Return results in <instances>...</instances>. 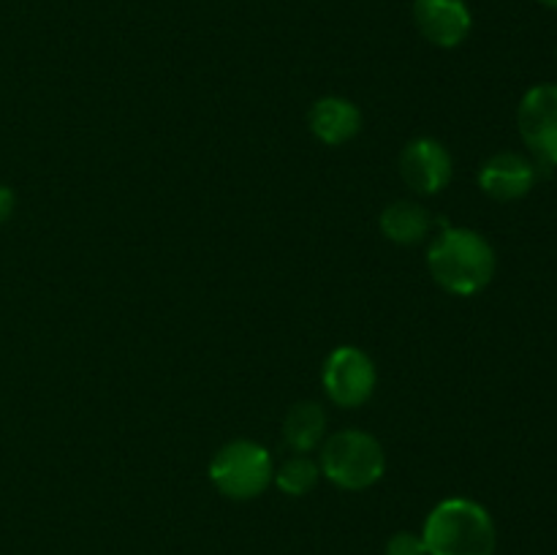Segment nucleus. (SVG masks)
<instances>
[{
    "mask_svg": "<svg viewBox=\"0 0 557 555\" xmlns=\"http://www.w3.org/2000/svg\"><path fill=\"white\" fill-rule=\"evenodd\" d=\"M413 22L433 47L455 49L471 36L473 14L466 0H413Z\"/></svg>",
    "mask_w": 557,
    "mask_h": 555,
    "instance_id": "6e6552de",
    "label": "nucleus"
},
{
    "mask_svg": "<svg viewBox=\"0 0 557 555\" xmlns=\"http://www.w3.org/2000/svg\"><path fill=\"white\" fill-rule=\"evenodd\" d=\"M321 473L335 488L359 493L386 473V452L375 435L364 430H341L321 444Z\"/></svg>",
    "mask_w": 557,
    "mask_h": 555,
    "instance_id": "7ed1b4c3",
    "label": "nucleus"
},
{
    "mask_svg": "<svg viewBox=\"0 0 557 555\" xmlns=\"http://www.w3.org/2000/svg\"><path fill=\"white\" fill-rule=\"evenodd\" d=\"M275 477L270 449L256 441L237 439L223 444L210 460V482L218 493L232 501H253L264 493Z\"/></svg>",
    "mask_w": 557,
    "mask_h": 555,
    "instance_id": "20e7f679",
    "label": "nucleus"
},
{
    "mask_svg": "<svg viewBox=\"0 0 557 555\" xmlns=\"http://www.w3.org/2000/svg\"><path fill=\"white\" fill-rule=\"evenodd\" d=\"M381 234H384L389 243L397 245H417L422 243L430 234V226H433V218L417 201H392V205L384 207L379 218Z\"/></svg>",
    "mask_w": 557,
    "mask_h": 555,
    "instance_id": "f8f14e48",
    "label": "nucleus"
},
{
    "mask_svg": "<svg viewBox=\"0 0 557 555\" xmlns=\"http://www.w3.org/2000/svg\"><path fill=\"white\" fill-rule=\"evenodd\" d=\"M283 439L294 455L315 452L326 439V414L319 403L302 400L288 408L283 419Z\"/></svg>",
    "mask_w": 557,
    "mask_h": 555,
    "instance_id": "9b49d317",
    "label": "nucleus"
},
{
    "mask_svg": "<svg viewBox=\"0 0 557 555\" xmlns=\"http://www.w3.org/2000/svg\"><path fill=\"white\" fill-rule=\"evenodd\" d=\"M539 166L520 152H498L479 169V188L495 201H517L533 190Z\"/></svg>",
    "mask_w": 557,
    "mask_h": 555,
    "instance_id": "1a4fd4ad",
    "label": "nucleus"
},
{
    "mask_svg": "<svg viewBox=\"0 0 557 555\" xmlns=\"http://www.w3.org/2000/svg\"><path fill=\"white\" fill-rule=\"evenodd\" d=\"M517 125L531 156L557 166V85L531 87L517 107Z\"/></svg>",
    "mask_w": 557,
    "mask_h": 555,
    "instance_id": "423d86ee",
    "label": "nucleus"
},
{
    "mask_svg": "<svg viewBox=\"0 0 557 555\" xmlns=\"http://www.w3.org/2000/svg\"><path fill=\"white\" fill-rule=\"evenodd\" d=\"M375 381H379V373H375L373 359L357 346H337L321 370L326 397L341 408L364 406L373 397Z\"/></svg>",
    "mask_w": 557,
    "mask_h": 555,
    "instance_id": "39448f33",
    "label": "nucleus"
},
{
    "mask_svg": "<svg viewBox=\"0 0 557 555\" xmlns=\"http://www.w3.org/2000/svg\"><path fill=\"white\" fill-rule=\"evenodd\" d=\"M495 250L473 229L446 226L428 248V270L444 292L473 297L495 278Z\"/></svg>",
    "mask_w": 557,
    "mask_h": 555,
    "instance_id": "f257e3e1",
    "label": "nucleus"
},
{
    "mask_svg": "<svg viewBox=\"0 0 557 555\" xmlns=\"http://www.w3.org/2000/svg\"><path fill=\"white\" fill-rule=\"evenodd\" d=\"M539 3H542V5H547V9L557 11V0H539Z\"/></svg>",
    "mask_w": 557,
    "mask_h": 555,
    "instance_id": "dca6fc26",
    "label": "nucleus"
},
{
    "mask_svg": "<svg viewBox=\"0 0 557 555\" xmlns=\"http://www.w3.org/2000/svg\"><path fill=\"white\" fill-rule=\"evenodd\" d=\"M310 134L330 147H341L351 141L362 128V112L354 101L343 96H324L313 101L308 114Z\"/></svg>",
    "mask_w": 557,
    "mask_h": 555,
    "instance_id": "9d476101",
    "label": "nucleus"
},
{
    "mask_svg": "<svg viewBox=\"0 0 557 555\" xmlns=\"http://www.w3.org/2000/svg\"><path fill=\"white\" fill-rule=\"evenodd\" d=\"M14 207H16V196L9 185H0V223L9 221L14 215Z\"/></svg>",
    "mask_w": 557,
    "mask_h": 555,
    "instance_id": "2eb2a0df",
    "label": "nucleus"
},
{
    "mask_svg": "<svg viewBox=\"0 0 557 555\" xmlns=\"http://www.w3.org/2000/svg\"><path fill=\"white\" fill-rule=\"evenodd\" d=\"M455 161L438 139L419 136L400 152V177L411 190L422 196H435L451 183Z\"/></svg>",
    "mask_w": 557,
    "mask_h": 555,
    "instance_id": "0eeeda50",
    "label": "nucleus"
},
{
    "mask_svg": "<svg viewBox=\"0 0 557 555\" xmlns=\"http://www.w3.org/2000/svg\"><path fill=\"white\" fill-rule=\"evenodd\" d=\"M384 555H428V547H424L422 533L400 531L386 542Z\"/></svg>",
    "mask_w": 557,
    "mask_h": 555,
    "instance_id": "4468645a",
    "label": "nucleus"
},
{
    "mask_svg": "<svg viewBox=\"0 0 557 555\" xmlns=\"http://www.w3.org/2000/svg\"><path fill=\"white\" fill-rule=\"evenodd\" d=\"M422 539L428 555H493L498 531L479 501L446 498L424 520Z\"/></svg>",
    "mask_w": 557,
    "mask_h": 555,
    "instance_id": "f03ea898",
    "label": "nucleus"
},
{
    "mask_svg": "<svg viewBox=\"0 0 557 555\" xmlns=\"http://www.w3.org/2000/svg\"><path fill=\"white\" fill-rule=\"evenodd\" d=\"M321 468L319 462L310 460L308 455H292L288 460H283L281 466L275 468V477L272 482L277 484L281 493H286L288 498H302L310 490L319 484Z\"/></svg>",
    "mask_w": 557,
    "mask_h": 555,
    "instance_id": "ddd939ff",
    "label": "nucleus"
}]
</instances>
